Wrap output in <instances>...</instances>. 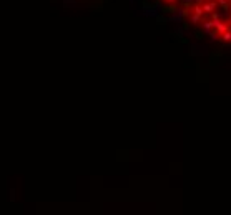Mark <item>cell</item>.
I'll return each instance as SVG.
<instances>
[{"instance_id":"6da1fadb","label":"cell","mask_w":231,"mask_h":215,"mask_svg":"<svg viewBox=\"0 0 231 215\" xmlns=\"http://www.w3.org/2000/svg\"><path fill=\"white\" fill-rule=\"evenodd\" d=\"M213 38L231 42V0H160Z\"/></svg>"}]
</instances>
